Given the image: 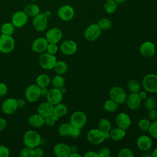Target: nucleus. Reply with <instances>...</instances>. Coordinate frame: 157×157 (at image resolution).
<instances>
[{"mask_svg":"<svg viewBox=\"0 0 157 157\" xmlns=\"http://www.w3.org/2000/svg\"><path fill=\"white\" fill-rule=\"evenodd\" d=\"M23 141L25 146L34 148L39 145L41 142V137L36 131L28 130L24 134Z\"/></svg>","mask_w":157,"mask_h":157,"instance_id":"1","label":"nucleus"},{"mask_svg":"<svg viewBox=\"0 0 157 157\" xmlns=\"http://www.w3.org/2000/svg\"><path fill=\"white\" fill-rule=\"evenodd\" d=\"M142 86L145 91L155 93H157V75L148 74L142 79Z\"/></svg>","mask_w":157,"mask_h":157,"instance_id":"2","label":"nucleus"},{"mask_svg":"<svg viewBox=\"0 0 157 157\" xmlns=\"http://www.w3.org/2000/svg\"><path fill=\"white\" fill-rule=\"evenodd\" d=\"M109 96L110 99L118 105L123 104L125 102L127 96L125 90L119 86H115L111 88L109 91Z\"/></svg>","mask_w":157,"mask_h":157,"instance_id":"3","label":"nucleus"},{"mask_svg":"<svg viewBox=\"0 0 157 157\" xmlns=\"http://www.w3.org/2000/svg\"><path fill=\"white\" fill-rule=\"evenodd\" d=\"M87 117L82 111H75L73 112L71 117L69 123L74 128L82 129L86 123Z\"/></svg>","mask_w":157,"mask_h":157,"instance_id":"4","label":"nucleus"},{"mask_svg":"<svg viewBox=\"0 0 157 157\" xmlns=\"http://www.w3.org/2000/svg\"><path fill=\"white\" fill-rule=\"evenodd\" d=\"M56 61V58L55 55L47 52L42 54L39 58V65L46 70L53 69Z\"/></svg>","mask_w":157,"mask_h":157,"instance_id":"5","label":"nucleus"},{"mask_svg":"<svg viewBox=\"0 0 157 157\" xmlns=\"http://www.w3.org/2000/svg\"><path fill=\"white\" fill-rule=\"evenodd\" d=\"M15 40L12 36L1 34L0 36V52L9 53L15 48Z\"/></svg>","mask_w":157,"mask_h":157,"instance_id":"6","label":"nucleus"},{"mask_svg":"<svg viewBox=\"0 0 157 157\" xmlns=\"http://www.w3.org/2000/svg\"><path fill=\"white\" fill-rule=\"evenodd\" d=\"M25 96L26 100L30 102L37 101L41 96L40 88L37 84L29 85L25 91Z\"/></svg>","mask_w":157,"mask_h":157,"instance_id":"7","label":"nucleus"},{"mask_svg":"<svg viewBox=\"0 0 157 157\" xmlns=\"http://www.w3.org/2000/svg\"><path fill=\"white\" fill-rule=\"evenodd\" d=\"M86 139L93 145H99L105 139L104 132L98 128L90 129L87 133Z\"/></svg>","mask_w":157,"mask_h":157,"instance_id":"8","label":"nucleus"},{"mask_svg":"<svg viewBox=\"0 0 157 157\" xmlns=\"http://www.w3.org/2000/svg\"><path fill=\"white\" fill-rule=\"evenodd\" d=\"M101 34V29L97 24L93 23L89 25L84 31V37L88 41H94Z\"/></svg>","mask_w":157,"mask_h":157,"instance_id":"9","label":"nucleus"},{"mask_svg":"<svg viewBox=\"0 0 157 157\" xmlns=\"http://www.w3.org/2000/svg\"><path fill=\"white\" fill-rule=\"evenodd\" d=\"M32 24L34 29L39 32L45 30L48 25V18L44 13H39L33 17Z\"/></svg>","mask_w":157,"mask_h":157,"instance_id":"10","label":"nucleus"},{"mask_svg":"<svg viewBox=\"0 0 157 157\" xmlns=\"http://www.w3.org/2000/svg\"><path fill=\"white\" fill-rule=\"evenodd\" d=\"M18 109L17 99L9 98L5 99L1 105V109L6 115H11L15 112Z\"/></svg>","mask_w":157,"mask_h":157,"instance_id":"11","label":"nucleus"},{"mask_svg":"<svg viewBox=\"0 0 157 157\" xmlns=\"http://www.w3.org/2000/svg\"><path fill=\"white\" fill-rule=\"evenodd\" d=\"M58 15L59 18L63 21H69L74 16V10L69 5H63L58 10Z\"/></svg>","mask_w":157,"mask_h":157,"instance_id":"12","label":"nucleus"},{"mask_svg":"<svg viewBox=\"0 0 157 157\" xmlns=\"http://www.w3.org/2000/svg\"><path fill=\"white\" fill-rule=\"evenodd\" d=\"M59 49L62 53L65 55H72L77 52V45L73 40H66L61 43Z\"/></svg>","mask_w":157,"mask_h":157,"instance_id":"13","label":"nucleus"},{"mask_svg":"<svg viewBox=\"0 0 157 157\" xmlns=\"http://www.w3.org/2000/svg\"><path fill=\"white\" fill-rule=\"evenodd\" d=\"M28 16L24 11H17L12 17V23L15 27H23L28 21Z\"/></svg>","mask_w":157,"mask_h":157,"instance_id":"14","label":"nucleus"},{"mask_svg":"<svg viewBox=\"0 0 157 157\" xmlns=\"http://www.w3.org/2000/svg\"><path fill=\"white\" fill-rule=\"evenodd\" d=\"M63 37V32L58 28H52L47 31L45 39L48 43L57 44Z\"/></svg>","mask_w":157,"mask_h":157,"instance_id":"15","label":"nucleus"},{"mask_svg":"<svg viewBox=\"0 0 157 157\" xmlns=\"http://www.w3.org/2000/svg\"><path fill=\"white\" fill-rule=\"evenodd\" d=\"M46 98L47 101L55 105L61 102L63 99V93L59 88H52L48 90V92L46 95Z\"/></svg>","mask_w":157,"mask_h":157,"instance_id":"16","label":"nucleus"},{"mask_svg":"<svg viewBox=\"0 0 157 157\" xmlns=\"http://www.w3.org/2000/svg\"><path fill=\"white\" fill-rule=\"evenodd\" d=\"M127 106L131 110H136L141 104L142 99L138 93H132L126 96L125 101Z\"/></svg>","mask_w":157,"mask_h":157,"instance_id":"17","label":"nucleus"},{"mask_svg":"<svg viewBox=\"0 0 157 157\" xmlns=\"http://www.w3.org/2000/svg\"><path fill=\"white\" fill-rule=\"evenodd\" d=\"M115 123L117 127L126 130L131 124V118L127 113L121 112L116 117Z\"/></svg>","mask_w":157,"mask_h":157,"instance_id":"18","label":"nucleus"},{"mask_svg":"<svg viewBox=\"0 0 157 157\" xmlns=\"http://www.w3.org/2000/svg\"><path fill=\"white\" fill-rule=\"evenodd\" d=\"M140 53L145 57L149 58L153 56L156 52L155 45L150 41L143 42L139 48Z\"/></svg>","mask_w":157,"mask_h":157,"instance_id":"19","label":"nucleus"},{"mask_svg":"<svg viewBox=\"0 0 157 157\" xmlns=\"http://www.w3.org/2000/svg\"><path fill=\"white\" fill-rule=\"evenodd\" d=\"M48 44V42L45 37H39L33 42L31 49L36 53H42L46 51Z\"/></svg>","mask_w":157,"mask_h":157,"instance_id":"20","label":"nucleus"},{"mask_svg":"<svg viewBox=\"0 0 157 157\" xmlns=\"http://www.w3.org/2000/svg\"><path fill=\"white\" fill-rule=\"evenodd\" d=\"M137 148L143 151H148L152 146L151 139L147 135H142L139 136L136 142Z\"/></svg>","mask_w":157,"mask_h":157,"instance_id":"21","label":"nucleus"},{"mask_svg":"<svg viewBox=\"0 0 157 157\" xmlns=\"http://www.w3.org/2000/svg\"><path fill=\"white\" fill-rule=\"evenodd\" d=\"M70 153V147L66 144L58 143L53 147V153L57 157H68Z\"/></svg>","mask_w":157,"mask_h":157,"instance_id":"22","label":"nucleus"},{"mask_svg":"<svg viewBox=\"0 0 157 157\" xmlns=\"http://www.w3.org/2000/svg\"><path fill=\"white\" fill-rule=\"evenodd\" d=\"M54 105L48 101L43 102L40 103L37 109V113L42 116L43 117H46L51 115L53 113Z\"/></svg>","mask_w":157,"mask_h":157,"instance_id":"23","label":"nucleus"},{"mask_svg":"<svg viewBox=\"0 0 157 157\" xmlns=\"http://www.w3.org/2000/svg\"><path fill=\"white\" fill-rule=\"evenodd\" d=\"M28 123L33 127L40 128L44 124V117L39 113L33 114L28 118Z\"/></svg>","mask_w":157,"mask_h":157,"instance_id":"24","label":"nucleus"},{"mask_svg":"<svg viewBox=\"0 0 157 157\" xmlns=\"http://www.w3.org/2000/svg\"><path fill=\"white\" fill-rule=\"evenodd\" d=\"M126 134V130L120 128L118 127L110 129V137L113 140H121Z\"/></svg>","mask_w":157,"mask_h":157,"instance_id":"25","label":"nucleus"},{"mask_svg":"<svg viewBox=\"0 0 157 157\" xmlns=\"http://www.w3.org/2000/svg\"><path fill=\"white\" fill-rule=\"evenodd\" d=\"M24 12L28 17H34L40 13V8L36 4H29L25 7Z\"/></svg>","mask_w":157,"mask_h":157,"instance_id":"26","label":"nucleus"},{"mask_svg":"<svg viewBox=\"0 0 157 157\" xmlns=\"http://www.w3.org/2000/svg\"><path fill=\"white\" fill-rule=\"evenodd\" d=\"M72 129V126L70 124V123H63L59 125L58 131L61 136L66 137L71 135Z\"/></svg>","mask_w":157,"mask_h":157,"instance_id":"27","label":"nucleus"},{"mask_svg":"<svg viewBox=\"0 0 157 157\" xmlns=\"http://www.w3.org/2000/svg\"><path fill=\"white\" fill-rule=\"evenodd\" d=\"M51 80L50 77L45 74H40L36 78V84L40 87H47L50 83Z\"/></svg>","mask_w":157,"mask_h":157,"instance_id":"28","label":"nucleus"},{"mask_svg":"<svg viewBox=\"0 0 157 157\" xmlns=\"http://www.w3.org/2000/svg\"><path fill=\"white\" fill-rule=\"evenodd\" d=\"M118 7V4L114 0H107L104 5L105 11L109 14L115 12Z\"/></svg>","mask_w":157,"mask_h":157,"instance_id":"29","label":"nucleus"},{"mask_svg":"<svg viewBox=\"0 0 157 157\" xmlns=\"http://www.w3.org/2000/svg\"><path fill=\"white\" fill-rule=\"evenodd\" d=\"M53 69L57 74L63 75L67 71V65L63 61H56Z\"/></svg>","mask_w":157,"mask_h":157,"instance_id":"30","label":"nucleus"},{"mask_svg":"<svg viewBox=\"0 0 157 157\" xmlns=\"http://www.w3.org/2000/svg\"><path fill=\"white\" fill-rule=\"evenodd\" d=\"M53 112L59 117H63L67 113V107L64 104L59 102L54 105Z\"/></svg>","mask_w":157,"mask_h":157,"instance_id":"31","label":"nucleus"},{"mask_svg":"<svg viewBox=\"0 0 157 157\" xmlns=\"http://www.w3.org/2000/svg\"><path fill=\"white\" fill-rule=\"evenodd\" d=\"M98 129L104 133L109 132L111 129V124L107 119L101 118L98 123Z\"/></svg>","mask_w":157,"mask_h":157,"instance_id":"32","label":"nucleus"},{"mask_svg":"<svg viewBox=\"0 0 157 157\" xmlns=\"http://www.w3.org/2000/svg\"><path fill=\"white\" fill-rule=\"evenodd\" d=\"M14 26L12 23H5L1 27V34L12 36L14 32Z\"/></svg>","mask_w":157,"mask_h":157,"instance_id":"33","label":"nucleus"},{"mask_svg":"<svg viewBox=\"0 0 157 157\" xmlns=\"http://www.w3.org/2000/svg\"><path fill=\"white\" fill-rule=\"evenodd\" d=\"M118 107V104L111 99L106 101L104 102L103 105L104 109L105 111L110 113L115 112L117 110Z\"/></svg>","mask_w":157,"mask_h":157,"instance_id":"34","label":"nucleus"},{"mask_svg":"<svg viewBox=\"0 0 157 157\" xmlns=\"http://www.w3.org/2000/svg\"><path fill=\"white\" fill-rule=\"evenodd\" d=\"M52 83L54 88H59L64 85L65 80H64V78L62 76V75L57 74L53 78L52 80Z\"/></svg>","mask_w":157,"mask_h":157,"instance_id":"35","label":"nucleus"},{"mask_svg":"<svg viewBox=\"0 0 157 157\" xmlns=\"http://www.w3.org/2000/svg\"><path fill=\"white\" fill-rule=\"evenodd\" d=\"M97 25L99 26L101 30H108L112 27V23L110 20L103 18L98 21Z\"/></svg>","mask_w":157,"mask_h":157,"instance_id":"36","label":"nucleus"},{"mask_svg":"<svg viewBox=\"0 0 157 157\" xmlns=\"http://www.w3.org/2000/svg\"><path fill=\"white\" fill-rule=\"evenodd\" d=\"M157 105V100L153 96L147 97L145 101V108L148 110L155 109Z\"/></svg>","mask_w":157,"mask_h":157,"instance_id":"37","label":"nucleus"},{"mask_svg":"<svg viewBox=\"0 0 157 157\" xmlns=\"http://www.w3.org/2000/svg\"><path fill=\"white\" fill-rule=\"evenodd\" d=\"M128 87L129 91L132 93H139L140 89V86L139 83L134 79H132L128 81Z\"/></svg>","mask_w":157,"mask_h":157,"instance_id":"38","label":"nucleus"},{"mask_svg":"<svg viewBox=\"0 0 157 157\" xmlns=\"http://www.w3.org/2000/svg\"><path fill=\"white\" fill-rule=\"evenodd\" d=\"M21 157H34V150L33 148L25 146L20 151Z\"/></svg>","mask_w":157,"mask_h":157,"instance_id":"39","label":"nucleus"},{"mask_svg":"<svg viewBox=\"0 0 157 157\" xmlns=\"http://www.w3.org/2000/svg\"><path fill=\"white\" fill-rule=\"evenodd\" d=\"M150 124H151V122L149 120L145 119V118H142L139 121L138 127L140 130H142L143 131H146L148 130Z\"/></svg>","mask_w":157,"mask_h":157,"instance_id":"40","label":"nucleus"},{"mask_svg":"<svg viewBox=\"0 0 157 157\" xmlns=\"http://www.w3.org/2000/svg\"><path fill=\"white\" fill-rule=\"evenodd\" d=\"M148 131L151 137L157 139V120L151 123Z\"/></svg>","mask_w":157,"mask_h":157,"instance_id":"41","label":"nucleus"},{"mask_svg":"<svg viewBox=\"0 0 157 157\" xmlns=\"http://www.w3.org/2000/svg\"><path fill=\"white\" fill-rule=\"evenodd\" d=\"M118 157H133L134 153L133 151L128 148H124L120 150L118 153Z\"/></svg>","mask_w":157,"mask_h":157,"instance_id":"42","label":"nucleus"},{"mask_svg":"<svg viewBox=\"0 0 157 157\" xmlns=\"http://www.w3.org/2000/svg\"><path fill=\"white\" fill-rule=\"evenodd\" d=\"M46 51L47 52V53L55 55L58 51V46L56 44L48 43Z\"/></svg>","mask_w":157,"mask_h":157,"instance_id":"43","label":"nucleus"},{"mask_svg":"<svg viewBox=\"0 0 157 157\" xmlns=\"http://www.w3.org/2000/svg\"><path fill=\"white\" fill-rule=\"evenodd\" d=\"M98 153L99 157H109L110 156L111 151L109 148L104 147L99 150Z\"/></svg>","mask_w":157,"mask_h":157,"instance_id":"44","label":"nucleus"},{"mask_svg":"<svg viewBox=\"0 0 157 157\" xmlns=\"http://www.w3.org/2000/svg\"><path fill=\"white\" fill-rule=\"evenodd\" d=\"M9 153V150L6 146L0 145V157H8Z\"/></svg>","mask_w":157,"mask_h":157,"instance_id":"45","label":"nucleus"},{"mask_svg":"<svg viewBox=\"0 0 157 157\" xmlns=\"http://www.w3.org/2000/svg\"><path fill=\"white\" fill-rule=\"evenodd\" d=\"M147 116L149 120H155L157 119V110L155 109L148 110Z\"/></svg>","mask_w":157,"mask_h":157,"instance_id":"46","label":"nucleus"},{"mask_svg":"<svg viewBox=\"0 0 157 157\" xmlns=\"http://www.w3.org/2000/svg\"><path fill=\"white\" fill-rule=\"evenodd\" d=\"M8 88L7 85L2 82H0V97L4 96L7 93Z\"/></svg>","mask_w":157,"mask_h":157,"instance_id":"47","label":"nucleus"},{"mask_svg":"<svg viewBox=\"0 0 157 157\" xmlns=\"http://www.w3.org/2000/svg\"><path fill=\"white\" fill-rule=\"evenodd\" d=\"M34 157H42L44 155V150L40 147H36L34 148Z\"/></svg>","mask_w":157,"mask_h":157,"instance_id":"48","label":"nucleus"},{"mask_svg":"<svg viewBox=\"0 0 157 157\" xmlns=\"http://www.w3.org/2000/svg\"><path fill=\"white\" fill-rule=\"evenodd\" d=\"M81 129L80 128H74V127H72V132H71V134L70 135V136H71L73 138H77L78 137L80 133H81Z\"/></svg>","mask_w":157,"mask_h":157,"instance_id":"49","label":"nucleus"},{"mask_svg":"<svg viewBox=\"0 0 157 157\" xmlns=\"http://www.w3.org/2000/svg\"><path fill=\"white\" fill-rule=\"evenodd\" d=\"M55 121H54L50 116H48L46 117H44V124H46L48 126H53L55 124Z\"/></svg>","mask_w":157,"mask_h":157,"instance_id":"50","label":"nucleus"},{"mask_svg":"<svg viewBox=\"0 0 157 157\" xmlns=\"http://www.w3.org/2000/svg\"><path fill=\"white\" fill-rule=\"evenodd\" d=\"M7 126V121L4 118L0 117V131L4 130Z\"/></svg>","mask_w":157,"mask_h":157,"instance_id":"51","label":"nucleus"},{"mask_svg":"<svg viewBox=\"0 0 157 157\" xmlns=\"http://www.w3.org/2000/svg\"><path fill=\"white\" fill-rule=\"evenodd\" d=\"M84 157H99V155L94 151H88L85 153Z\"/></svg>","mask_w":157,"mask_h":157,"instance_id":"52","label":"nucleus"},{"mask_svg":"<svg viewBox=\"0 0 157 157\" xmlns=\"http://www.w3.org/2000/svg\"><path fill=\"white\" fill-rule=\"evenodd\" d=\"M17 105H18V108L21 109L23 108L25 104H26V101L23 98H19L18 99H17Z\"/></svg>","mask_w":157,"mask_h":157,"instance_id":"53","label":"nucleus"},{"mask_svg":"<svg viewBox=\"0 0 157 157\" xmlns=\"http://www.w3.org/2000/svg\"><path fill=\"white\" fill-rule=\"evenodd\" d=\"M48 90H48L47 87L40 88V94H41V96H46V95L47 94V93L48 92Z\"/></svg>","mask_w":157,"mask_h":157,"instance_id":"54","label":"nucleus"},{"mask_svg":"<svg viewBox=\"0 0 157 157\" xmlns=\"http://www.w3.org/2000/svg\"><path fill=\"white\" fill-rule=\"evenodd\" d=\"M139 95L140 96V98H141V99H146V98L147 97V91H139V92L138 93Z\"/></svg>","mask_w":157,"mask_h":157,"instance_id":"55","label":"nucleus"},{"mask_svg":"<svg viewBox=\"0 0 157 157\" xmlns=\"http://www.w3.org/2000/svg\"><path fill=\"white\" fill-rule=\"evenodd\" d=\"M78 151V148L75 145H72L70 147V151L71 153H75V152H77Z\"/></svg>","mask_w":157,"mask_h":157,"instance_id":"56","label":"nucleus"},{"mask_svg":"<svg viewBox=\"0 0 157 157\" xmlns=\"http://www.w3.org/2000/svg\"><path fill=\"white\" fill-rule=\"evenodd\" d=\"M50 117L54 120V121H56L58 119H59V117L56 115V114H55L54 112L51 115H50Z\"/></svg>","mask_w":157,"mask_h":157,"instance_id":"57","label":"nucleus"},{"mask_svg":"<svg viewBox=\"0 0 157 157\" xmlns=\"http://www.w3.org/2000/svg\"><path fill=\"white\" fill-rule=\"evenodd\" d=\"M68 157H80V155L77 152L71 153Z\"/></svg>","mask_w":157,"mask_h":157,"instance_id":"58","label":"nucleus"},{"mask_svg":"<svg viewBox=\"0 0 157 157\" xmlns=\"http://www.w3.org/2000/svg\"><path fill=\"white\" fill-rule=\"evenodd\" d=\"M44 14L45 15V16L47 18H50V17H51V15H52V13H51V12L50 11V10H46L44 13Z\"/></svg>","mask_w":157,"mask_h":157,"instance_id":"59","label":"nucleus"},{"mask_svg":"<svg viewBox=\"0 0 157 157\" xmlns=\"http://www.w3.org/2000/svg\"><path fill=\"white\" fill-rule=\"evenodd\" d=\"M151 156L152 157H157V148H155L151 153Z\"/></svg>","mask_w":157,"mask_h":157,"instance_id":"60","label":"nucleus"},{"mask_svg":"<svg viewBox=\"0 0 157 157\" xmlns=\"http://www.w3.org/2000/svg\"><path fill=\"white\" fill-rule=\"evenodd\" d=\"M59 90L61 91V92L63 93V94L64 93H65L66 91V88L64 87V86H62V87H61V88H59Z\"/></svg>","mask_w":157,"mask_h":157,"instance_id":"61","label":"nucleus"},{"mask_svg":"<svg viewBox=\"0 0 157 157\" xmlns=\"http://www.w3.org/2000/svg\"><path fill=\"white\" fill-rule=\"evenodd\" d=\"M117 4H123L126 1V0H114Z\"/></svg>","mask_w":157,"mask_h":157,"instance_id":"62","label":"nucleus"},{"mask_svg":"<svg viewBox=\"0 0 157 157\" xmlns=\"http://www.w3.org/2000/svg\"><path fill=\"white\" fill-rule=\"evenodd\" d=\"M142 157H152L151 156V154H150V153H144L142 155Z\"/></svg>","mask_w":157,"mask_h":157,"instance_id":"63","label":"nucleus"}]
</instances>
